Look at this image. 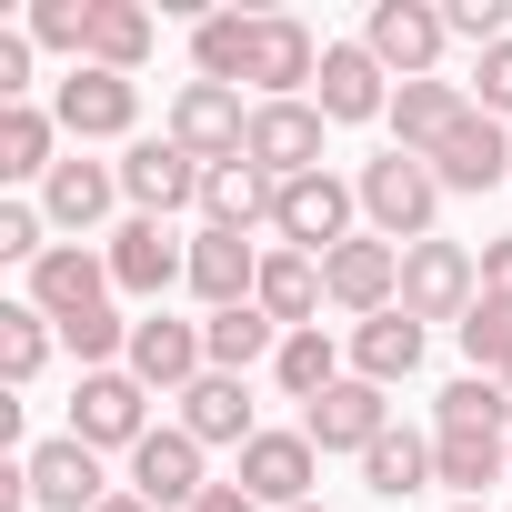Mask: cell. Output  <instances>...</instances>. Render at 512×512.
<instances>
[{
	"label": "cell",
	"instance_id": "1",
	"mask_svg": "<svg viewBox=\"0 0 512 512\" xmlns=\"http://www.w3.org/2000/svg\"><path fill=\"white\" fill-rule=\"evenodd\" d=\"M352 191H362V221H372V241H392V251L432 241V211H442V181H432V161H412V151H382V161H362V171H352Z\"/></svg>",
	"mask_w": 512,
	"mask_h": 512
},
{
	"label": "cell",
	"instance_id": "2",
	"mask_svg": "<svg viewBox=\"0 0 512 512\" xmlns=\"http://www.w3.org/2000/svg\"><path fill=\"white\" fill-rule=\"evenodd\" d=\"M472 302H482V262H472L462 241H442V231H432V241H412V251H402V312H412L422 332H432V322H452V332H462V312H472Z\"/></svg>",
	"mask_w": 512,
	"mask_h": 512
},
{
	"label": "cell",
	"instance_id": "3",
	"mask_svg": "<svg viewBox=\"0 0 512 512\" xmlns=\"http://www.w3.org/2000/svg\"><path fill=\"white\" fill-rule=\"evenodd\" d=\"M31 312H51V332H71V322H91V312H111V251H91V241H51L41 262H31V292H21Z\"/></svg>",
	"mask_w": 512,
	"mask_h": 512
},
{
	"label": "cell",
	"instance_id": "4",
	"mask_svg": "<svg viewBox=\"0 0 512 512\" xmlns=\"http://www.w3.org/2000/svg\"><path fill=\"white\" fill-rule=\"evenodd\" d=\"M362 51H372L392 81H442L452 21L432 11V0H372V21H362Z\"/></svg>",
	"mask_w": 512,
	"mask_h": 512
},
{
	"label": "cell",
	"instance_id": "5",
	"mask_svg": "<svg viewBox=\"0 0 512 512\" xmlns=\"http://www.w3.org/2000/svg\"><path fill=\"white\" fill-rule=\"evenodd\" d=\"M352 211H362V191H352L342 171H312V181H282L272 231H282V251H312V262H332V251L352 241Z\"/></svg>",
	"mask_w": 512,
	"mask_h": 512
},
{
	"label": "cell",
	"instance_id": "6",
	"mask_svg": "<svg viewBox=\"0 0 512 512\" xmlns=\"http://www.w3.org/2000/svg\"><path fill=\"white\" fill-rule=\"evenodd\" d=\"M51 121H61V141H131V121H141V81L71 61L61 91H51Z\"/></svg>",
	"mask_w": 512,
	"mask_h": 512
},
{
	"label": "cell",
	"instance_id": "7",
	"mask_svg": "<svg viewBox=\"0 0 512 512\" xmlns=\"http://www.w3.org/2000/svg\"><path fill=\"white\" fill-rule=\"evenodd\" d=\"M161 131H171L201 171H221V161H241V151H251V111H241V91H221V81H181Z\"/></svg>",
	"mask_w": 512,
	"mask_h": 512
},
{
	"label": "cell",
	"instance_id": "8",
	"mask_svg": "<svg viewBox=\"0 0 512 512\" xmlns=\"http://www.w3.org/2000/svg\"><path fill=\"white\" fill-rule=\"evenodd\" d=\"M71 442H91V452H141V442H151V392H141L131 372H81V392H71Z\"/></svg>",
	"mask_w": 512,
	"mask_h": 512
},
{
	"label": "cell",
	"instance_id": "9",
	"mask_svg": "<svg viewBox=\"0 0 512 512\" xmlns=\"http://www.w3.org/2000/svg\"><path fill=\"white\" fill-rule=\"evenodd\" d=\"M312 472H322L312 432H251L231 482H241L251 502H262V512H302V502H312Z\"/></svg>",
	"mask_w": 512,
	"mask_h": 512
},
{
	"label": "cell",
	"instance_id": "10",
	"mask_svg": "<svg viewBox=\"0 0 512 512\" xmlns=\"http://www.w3.org/2000/svg\"><path fill=\"white\" fill-rule=\"evenodd\" d=\"M322 101H251V151L241 161H262L272 181H312L322 171Z\"/></svg>",
	"mask_w": 512,
	"mask_h": 512
},
{
	"label": "cell",
	"instance_id": "11",
	"mask_svg": "<svg viewBox=\"0 0 512 512\" xmlns=\"http://www.w3.org/2000/svg\"><path fill=\"white\" fill-rule=\"evenodd\" d=\"M121 372L141 382V392H191L201 372H211V352H201V322H171V312H151V322H131V352H121Z\"/></svg>",
	"mask_w": 512,
	"mask_h": 512
},
{
	"label": "cell",
	"instance_id": "12",
	"mask_svg": "<svg viewBox=\"0 0 512 512\" xmlns=\"http://www.w3.org/2000/svg\"><path fill=\"white\" fill-rule=\"evenodd\" d=\"M322 292H332V312H352V322L392 312V302H402V251L372 241V231H352L332 262H322Z\"/></svg>",
	"mask_w": 512,
	"mask_h": 512
},
{
	"label": "cell",
	"instance_id": "13",
	"mask_svg": "<svg viewBox=\"0 0 512 512\" xmlns=\"http://www.w3.org/2000/svg\"><path fill=\"white\" fill-rule=\"evenodd\" d=\"M392 151H412V161H432L462 121H472V91L462 81H392Z\"/></svg>",
	"mask_w": 512,
	"mask_h": 512
},
{
	"label": "cell",
	"instance_id": "14",
	"mask_svg": "<svg viewBox=\"0 0 512 512\" xmlns=\"http://www.w3.org/2000/svg\"><path fill=\"white\" fill-rule=\"evenodd\" d=\"M121 201L141 211V221H161V211H181V201H201V161L161 131V141H131L121 151Z\"/></svg>",
	"mask_w": 512,
	"mask_h": 512
},
{
	"label": "cell",
	"instance_id": "15",
	"mask_svg": "<svg viewBox=\"0 0 512 512\" xmlns=\"http://www.w3.org/2000/svg\"><path fill=\"white\" fill-rule=\"evenodd\" d=\"M302 432H312V452H372V442L392 432V402H382V382L342 372V382L302 412Z\"/></svg>",
	"mask_w": 512,
	"mask_h": 512
},
{
	"label": "cell",
	"instance_id": "16",
	"mask_svg": "<svg viewBox=\"0 0 512 512\" xmlns=\"http://www.w3.org/2000/svg\"><path fill=\"white\" fill-rule=\"evenodd\" d=\"M131 492L151 502V512H191L211 482H201V442L181 432V422H151V442L131 452Z\"/></svg>",
	"mask_w": 512,
	"mask_h": 512
},
{
	"label": "cell",
	"instance_id": "17",
	"mask_svg": "<svg viewBox=\"0 0 512 512\" xmlns=\"http://www.w3.org/2000/svg\"><path fill=\"white\" fill-rule=\"evenodd\" d=\"M21 472H31V502H41V512H101V502L121 492V482L101 472V452H91V442H71V432H61V442H41Z\"/></svg>",
	"mask_w": 512,
	"mask_h": 512
},
{
	"label": "cell",
	"instance_id": "18",
	"mask_svg": "<svg viewBox=\"0 0 512 512\" xmlns=\"http://www.w3.org/2000/svg\"><path fill=\"white\" fill-rule=\"evenodd\" d=\"M191 292L211 302V312H241L251 292H262V241L251 231H191Z\"/></svg>",
	"mask_w": 512,
	"mask_h": 512
},
{
	"label": "cell",
	"instance_id": "19",
	"mask_svg": "<svg viewBox=\"0 0 512 512\" xmlns=\"http://www.w3.org/2000/svg\"><path fill=\"white\" fill-rule=\"evenodd\" d=\"M312 101H322V121H382V111H392V71H382L362 41H322Z\"/></svg>",
	"mask_w": 512,
	"mask_h": 512
},
{
	"label": "cell",
	"instance_id": "20",
	"mask_svg": "<svg viewBox=\"0 0 512 512\" xmlns=\"http://www.w3.org/2000/svg\"><path fill=\"white\" fill-rule=\"evenodd\" d=\"M111 282H121V292H141V302H161L171 282H191V241H171L161 221H141V211H131V221L111 231Z\"/></svg>",
	"mask_w": 512,
	"mask_h": 512
},
{
	"label": "cell",
	"instance_id": "21",
	"mask_svg": "<svg viewBox=\"0 0 512 512\" xmlns=\"http://www.w3.org/2000/svg\"><path fill=\"white\" fill-rule=\"evenodd\" d=\"M302 81H322V41L292 11H262V41H251V91L262 101H302Z\"/></svg>",
	"mask_w": 512,
	"mask_h": 512
},
{
	"label": "cell",
	"instance_id": "22",
	"mask_svg": "<svg viewBox=\"0 0 512 512\" xmlns=\"http://www.w3.org/2000/svg\"><path fill=\"white\" fill-rule=\"evenodd\" d=\"M432 181H442V191H492V181H512V131H502L492 111H472V121L432 151Z\"/></svg>",
	"mask_w": 512,
	"mask_h": 512
},
{
	"label": "cell",
	"instance_id": "23",
	"mask_svg": "<svg viewBox=\"0 0 512 512\" xmlns=\"http://www.w3.org/2000/svg\"><path fill=\"white\" fill-rule=\"evenodd\" d=\"M111 201H121V171H111V161H81V151L41 181V221H51V231H101Z\"/></svg>",
	"mask_w": 512,
	"mask_h": 512
},
{
	"label": "cell",
	"instance_id": "24",
	"mask_svg": "<svg viewBox=\"0 0 512 512\" xmlns=\"http://www.w3.org/2000/svg\"><path fill=\"white\" fill-rule=\"evenodd\" d=\"M422 342H432V332H422V322H412V312L392 302V312H372V322H352V372L392 392V382H412V372H422Z\"/></svg>",
	"mask_w": 512,
	"mask_h": 512
},
{
	"label": "cell",
	"instance_id": "25",
	"mask_svg": "<svg viewBox=\"0 0 512 512\" xmlns=\"http://www.w3.org/2000/svg\"><path fill=\"white\" fill-rule=\"evenodd\" d=\"M272 201H282V181H272L262 161H221V171H201V221H211V231H262Z\"/></svg>",
	"mask_w": 512,
	"mask_h": 512
},
{
	"label": "cell",
	"instance_id": "26",
	"mask_svg": "<svg viewBox=\"0 0 512 512\" xmlns=\"http://www.w3.org/2000/svg\"><path fill=\"white\" fill-rule=\"evenodd\" d=\"M181 432L211 452V442H251V432H262V422H251V392H241V372H201L191 392H181Z\"/></svg>",
	"mask_w": 512,
	"mask_h": 512
},
{
	"label": "cell",
	"instance_id": "27",
	"mask_svg": "<svg viewBox=\"0 0 512 512\" xmlns=\"http://www.w3.org/2000/svg\"><path fill=\"white\" fill-rule=\"evenodd\" d=\"M251 302H262L282 332H312V312H322L332 292H322V262H312V251H282V241H272V251H262V292H251Z\"/></svg>",
	"mask_w": 512,
	"mask_h": 512
},
{
	"label": "cell",
	"instance_id": "28",
	"mask_svg": "<svg viewBox=\"0 0 512 512\" xmlns=\"http://www.w3.org/2000/svg\"><path fill=\"white\" fill-rule=\"evenodd\" d=\"M282 322L262 312V302H241V312H211L201 322V352H211V372H251V362H282Z\"/></svg>",
	"mask_w": 512,
	"mask_h": 512
},
{
	"label": "cell",
	"instance_id": "29",
	"mask_svg": "<svg viewBox=\"0 0 512 512\" xmlns=\"http://www.w3.org/2000/svg\"><path fill=\"white\" fill-rule=\"evenodd\" d=\"M251 41H262V11H211V21H191V71L241 91L251 81Z\"/></svg>",
	"mask_w": 512,
	"mask_h": 512
},
{
	"label": "cell",
	"instance_id": "30",
	"mask_svg": "<svg viewBox=\"0 0 512 512\" xmlns=\"http://www.w3.org/2000/svg\"><path fill=\"white\" fill-rule=\"evenodd\" d=\"M81 61L131 81V71L151 61V11H141V0H91V41H81Z\"/></svg>",
	"mask_w": 512,
	"mask_h": 512
},
{
	"label": "cell",
	"instance_id": "31",
	"mask_svg": "<svg viewBox=\"0 0 512 512\" xmlns=\"http://www.w3.org/2000/svg\"><path fill=\"white\" fill-rule=\"evenodd\" d=\"M432 482H452L462 502H482V482H512V442H492V432H432Z\"/></svg>",
	"mask_w": 512,
	"mask_h": 512
},
{
	"label": "cell",
	"instance_id": "32",
	"mask_svg": "<svg viewBox=\"0 0 512 512\" xmlns=\"http://www.w3.org/2000/svg\"><path fill=\"white\" fill-rule=\"evenodd\" d=\"M51 171H61V121L11 101L0 111V181H51Z\"/></svg>",
	"mask_w": 512,
	"mask_h": 512
},
{
	"label": "cell",
	"instance_id": "33",
	"mask_svg": "<svg viewBox=\"0 0 512 512\" xmlns=\"http://www.w3.org/2000/svg\"><path fill=\"white\" fill-rule=\"evenodd\" d=\"M362 482L382 492V502H412V492H432V432H382L372 452H362Z\"/></svg>",
	"mask_w": 512,
	"mask_h": 512
},
{
	"label": "cell",
	"instance_id": "34",
	"mask_svg": "<svg viewBox=\"0 0 512 512\" xmlns=\"http://www.w3.org/2000/svg\"><path fill=\"white\" fill-rule=\"evenodd\" d=\"M502 422H512V392H502L492 372H462V382H442V402H432V432H492V442H512Z\"/></svg>",
	"mask_w": 512,
	"mask_h": 512
},
{
	"label": "cell",
	"instance_id": "35",
	"mask_svg": "<svg viewBox=\"0 0 512 512\" xmlns=\"http://www.w3.org/2000/svg\"><path fill=\"white\" fill-rule=\"evenodd\" d=\"M272 382H282L292 402H322V392L342 382V352H332V332H322V322H312V332H292V342H282V362H272Z\"/></svg>",
	"mask_w": 512,
	"mask_h": 512
},
{
	"label": "cell",
	"instance_id": "36",
	"mask_svg": "<svg viewBox=\"0 0 512 512\" xmlns=\"http://www.w3.org/2000/svg\"><path fill=\"white\" fill-rule=\"evenodd\" d=\"M51 312H31V302H0V382H41V362H51Z\"/></svg>",
	"mask_w": 512,
	"mask_h": 512
},
{
	"label": "cell",
	"instance_id": "37",
	"mask_svg": "<svg viewBox=\"0 0 512 512\" xmlns=\"http://www.w3.org/2000/svg\"><path fill=\"white\" fill-rule=\"evenodd\" d=\"M462 352H472V372H502V362H512V302L482 292V302L462 312Z\"/></svg>",
	"mask_w": 512,
	"mask_h": 512
},
{
	"label": "cell",
	"instance_id": "38",
	"mask_svg": "<svg viewBox=\"0 0 512 512\" xmlns=\"http://www.w3.org/2000/svg\"><path fill=\"white\" fill-rule=\"evenodd\" d=\"M31 41L81 61V41H91V0H41V11H31Z\"/></svg>",
	"mask_w": 512,
	"mask_h": 512
},
{
	"label": "cell",
	"instance_id": "39",
	"mask_svg": "<svg viewBox=\"0 0 512 512\" xmlns=\"http://www.w3.org/2000/svg\"><path fill=\"white\" fill-rule=\"evenodd\" d=\"M41 251H51V221H41L31 201H0V262H21V272H31Z\"/></svg>",
	"mask_w": 512,
	"mask_h": 512
},
{
	"label": "cell",
	"instance_id": "40",
	"mask_svg": "<svg viewBox=\"0 0 512 512\" xmlns=\"http://www.w3.org/2000/svg\"><path fill=\"white\" fill-rule=\"evenodd\" d=\"M472 111H492V121H512V41H492V51H472Z\"/></svg>",
	"mask_w": 512,
	"mask_h": 512
},
{
	"label": "cell",
	"instance_id": "41",
	"mask_svg": "<svg viewBox=\"0 0 512 512\" xmlns=\"http://www.w3.org/2000/svg\"><path fill=\"white\" fill-rule=\"evenodd\" d=\"M442 21H452V41H472V51L512 41V11H502V0H442Z\"/></svg>",
	"mask_w": 512,
	"mask_h": 512
},
{
	"label": "cell",
	"instance_id": "42",
	"mask_svg": "<svg viewBox=\"0 0 512 512\" xmlns=\"http://www.w3.org/2000/svg\"><path fill=\"white\" fill-rule=\"evenodd\" d=\"M31 91V31H0V111Z\"/></svg>",
	"mask_w": 512,
	"mask_h": 512
},
{
	"label": "cell",
	"instance_id": "43",
	"mask_svg": "<svg viewBox=\"0 0 512 512\" xmlns=\"http://www.w3.org/2000/svg\"><path fill=\"white\" fill-rule=\"evenodd\" d=\"M482 292H492V302H512V231H502V241H482Z\"/></svg>",
	"mask_w": 512,
	"mask_h": 512
},
{
	"label": "cell",
	"instance_id": "44",
	"mask_svg": "<svg viewBox=\"0 0 512 512\" xmlns=\"http://www.w3.org/2000/svg\"><path fill=\"white\" fill-rule=\"evenodd\" d=\"M101 512H151V502H141V492H131V482H121V492H111V502H101Z\"/></svg>",
	"mask_w": 512,
	"mask_h": 512
},
{
	"label": "cell",
	"instance_id": "45",
	"mask_svg": "<svg viewBox=\"0 0 512 512\" xmlns=\"http://www.w3.org/2000/svg\"><path fill=\"white\" fill-rule=\"evenodd\" d=\"M492 382H502V392H512V362H502V372H492Z\"/></svg>",
	"mask_w": 512,
	"mask_h": 512
},
{
	"label": "cell",
	"instance_id": "46",
	"mask_svg": "<svg viewBox=\"0 0 512 512\" xmlns=\"http://www.w3.org/2000/svg\"><path fill=\"white\" fill-rule=\"evenodd\" d=\"M452 512H482V502H452Z\"/></svg>",
	"mask_w": 512,
	"mask_h": 512
},
{
	"label": "cell",
	"instance_id": "47",
	"mask_svg": "<svg viewBox=\"0 0 512 512\" xmlns=\"http://www.w3.org/2000/svg\"><path fill=\"white\" fill-rule=\"evenodd\" d=\"M302 512H322V502H302Z\"/></svg>",
	"mask_w": 512,
	"mask_h": 512
}]
</instances>
